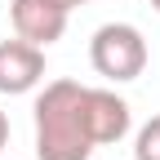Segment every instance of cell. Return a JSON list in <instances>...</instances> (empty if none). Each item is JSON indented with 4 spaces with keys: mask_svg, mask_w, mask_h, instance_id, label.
I'll return each mask as SVG.
<instances>
[{
    "mask_svg": "<svg viewBox=\"0 0 160 160\" xmlns=\"http://www.w3.org/2000/svg\"><path fill=\"white\" fill-rule=\"evenodd\" d=\"M129 125V102L116 89L58 76L36 98V160H89L98 147L120 142Z\"/></svg>",
    "mask_w": 160,
    "mask_h": 160,
    "instance_id": "obj_1",
    "label": "cell"
},
{
    "mask_svg": "<svg viewBox=\"0 0 160 160\" xmlns=\"http://www.w3.org/2000/svg\"><path fill=\"white\" fill-rule=\"evenodd\" d=\"M89 62L111 85H129L147 71V40L133 22H102L89 40Z\"/></svg>",
    "mask_w": 160,
    "mask_h": 160,
    "instance_id": "obj_2",
    "label": "cell"
},
{
    "mask_svg": "<svg viewBox=\"0 0 160 160\" xmlns=\"http://www.w3.org/2000/svg\"><path fill=\"white\" fill-rule=\"evenodd\" d=\"M67 18H71V9H62L58 0H9L13 36L31 40V45H40V49H49V45L62 40Z\"/></svg>",
    "mask_w": 160,
    "mask_h": 160,
    "instance_id": "obj_3",
    "label": "cell"
},
{
    "mask_svg": "<svg viewBox=\"0 0 160 160\" xmlns=\"http://www.w3.org/2000/svg\"><path fill=\"white\" fill-rule=\"evenodd\" d=\"M40 80H45V49L22 36L0 40V93H9V98L31 93Z\"/></svg>",
    "mask_w": 160,
    "mask_h": 160,
    "instance_id": "obj_4",
    "label": "cell"
},
{
    "mask_svg": "<svg viewBox=\"0 0 160 160\" xmlns=\"http://www.w3.org/2000/svg\"><path fill=\"white\" fill-rule=\"evenodd\" d=\"M133 160H160V116H151L133 133Z\"/></svg>",
    "mask_w": 160,
    "mask_h": 160,
    "instance_id": "obj_5",
    "label": "cell"
},
{
    "mask_svg": "<svg viewBox=\"0 0 160 160\" xmlns=\"http://www.w3.org/2000/svg\"><path fill=\"white\" fill-rule=\"evenodd\" d=\"M5 147H9V116L0 111V151H5Z\"/></svg>",
    "mask_w": 160,
    "mask_h": 160,
    "instance_id": "obj_6",
    "label": "cell"
},
{
    "mask_svg": "<svg viewBox=\"0 0 160 160\" xmlns=\"http://www.w3.org/2000/svg\"><path fill=\"white\" fill-rule=\"evenodd\" d=\"M151 9H156V13H160V0H151Z\"/></svg>",
    "mask_w": 160,
    "mask_h": 160,
    "instance_id": "obj_7",
    "label": "cell"
},
{
    "mask_svg": "<svg viewBox=\"0 0 160 160\" xmlns=\"http://www.w3.org/2000/svg\"><path fill=\"white\" fill-rule=\"evenodd\" d=\"M85 5H93V0H85Z\"/></svg>",
    "mask_w": 160,
    "mask_h": 160,
    "instance_id": "obj_8",
    "label": "cell"
}]
</instances>
